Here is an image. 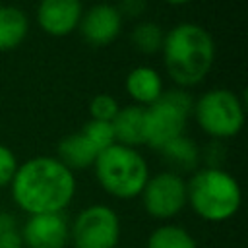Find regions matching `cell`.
Masks as SVG:
<instances>
[{
  "instance_id": "6da1fadb",
  "label": "cell",
  "mask_w": 248,
  "mask_h": 248,
  "mask_svg": "<svg viewBox=\"0 0 248 248\" xmlns=\"http://www.w3.org/2000/svg\"><path fill=\"white\" fill-rule=\"evenodd\" d=\"M76 174L52 155H37L19 163L10 194L16 207L27 215L62 213L76 198Z\"/></svg>"
},
{
  "instance_id": "7a4b0ae2",
  "label": "cell",
  "mask_w": 248,
  "mask_h": 248,
  "mask_svg": "<svg viewBox=\"0 0 248 248\" xmlns=\"http://www.w3.org/2000/svg\"><path fill=\"white\" fill-rule=\"evenodd\" d=\"M215 41L196 21H180L165 31L161 58L167 76L180 89L200 85L215 64Z\"/></svg>"
},
{
  "instance_id": "3957f363",
  "label": "cell",
  "mask_w": 248,
  "mask_h": 248,
  "mask_svg": "<svg viewBox=\"0 0 248 248\" xmlns=\"http://www.w3.org/2000/svg\"><path fill=\"white\" fill-rule=\"evenodd\" d=\"M242 203L238 180L221 167H200L186 180V205L207 223L232 219Z\"/></svg>"
},
{
  "instance_id": "277c9868",
  "label": "cell",
  "mask_w": 248,
  "mask_h": 248,
  "mask_svg": "<svg viewBox=\"0 0 248 248\" xmlns=\"http://www.w3.org/2000/svg\"><path fill=\"white\" fill-rule=\"evenodd\" d=\"M93 170L99 186L116 200L140 198L151 174L140 149L122 143H112L103 149L93 163Z\"/></svg>"
},
{
  "instance_id": "5b68a950",
  "label": "cell",
  "mask_w": 248,
  "mask_h": 248,
  "mask_svg": "<svg viewBox=\"0 0 248 248\" xmlns=\"http://www.w3.org/2000/svg\"><path fill=\"white\" fill-rule=\"evenodd\" d=\"M192 116L205 136L215 141L236 138L246 120L242 97L227 87H213L194 99Z\"/></svg>"
},
{
  "instance_id": "8992f818",
  "label": "cell",
  "mask_w": 248,
  "mask_h": 248,
  "mask_svg": "<svg viewBox=\"0 0 248 248\" xmlns=\"http://www.w3.org/2000/svg\"><path fill=\"white\" fill-rule=\"evenodd\" d=\"M192 107L194 97L180 87L165 91L157 103L145 107V145L159 151L165 143L182 136L192 116Z\"/></svg>"
},
{
  "instance_id": "52a82bcc",
  "label": "cell",
  "mask_w": 248,
  "mask_h": 248,
  "mask_svg": "<svg viewBox=\"0 0 248 248\" xmlns=\"http://www.w3.org/2000/svg\"><path fill=\"white\" fill-rule=\"evenodd\" d=\"M120 236V217L107 203L85 205L70 223V244L74 248H118Z\"/></svg>"
},
{
  "instance_id": "ba28073f",
  "label": "cell",
  "mask_w": 248,
  "mask_h": 248,
  "mask_svg": "<svg viewBox=\"0 0 248 248\" xmlns=\"http://www.w3.org/2000/svg\"><path fill=\"white\" fill-rule=\"evenodd\" d=\"M145 213L159 221H169L186 209V178L172 170L149 174L141 194Z\"/></svg>"
},
{
  "instance_id": "9c48e42d",
  "label": "cell",
  "mask_w": 248,
  "mask_h": 248,
  "mask_svg": "<svg viewBox=\"0 0 248 248\" xmlns=\"http://www.w3.org/2000/svg\"><path fill=\"white\" fill-rule=\"evenodd\" d=\"M124 27V17L114 4L99 2L89 8H83L78 31L81 39L91 46L112 45Z\"/></svg>"
},
{
  "instance_id": "30bf717a",
  "label": "cell",
  "mask_w": 248,
  "mask_h": 248,
  "mask_svg": "<svg viewBox=\"0 0 248 248\" xmlns=\"http://www.w3.org/2000/svg\"><path fill=\"white\" fill-rule=\"evenodd\" d=\"M19 234L25 248H66L70 244V223L62 213L27 215Z\"/></svg>"
},
{
  "instance_id": "8fae6325",
  "label": "cell",
  "mask_w": 248,
  "mask_h": 248,
  "mask_svg": "<svg viewBox=\"0 0 248 248\" xmlns=\"http://www.w3.org/2000/svg\"><path fill=\"white\" fill-rule=\"evenodd\" d=\"M83 14L81 0H39L35 21L50 37H68L78 31Z\"/></svg>"
},
{
  "instance_id": "7c38bea8",
  "label": "cell",
  "mask_w": 248,
  "mask_h": 248,
  "mask_svg": "<svg viewBox=\"0 0 248 248\" xmlns=\"http://www.w3.org/2000/svg\"><path fill=\"white\" fill-rule=\"evenodd\" d=\"M124 89L126 95L132 99V105L145 108L161 99V95L165 93V83L161 74L153 66L140 64L126 74Z\"/></svg>"
},
{
  "instance_id": "4fadbf2b",
  "label": "cell",
  "mask_w": 248,
  "mask_h": 248,
  "mask_svg": "<svg viewBox=\"0 0 248 248\" xmlns=\"http://www.w3.org/2000/svg\"><path fill=\"white\" fill-rule=\"evenodd\" d=\"M161 157L165 159V163L169 165L167 170L184 174V172H194L196 169H200L202 163V147L186 134L170 140L169 143H165L159 149Z\"/></svg>"
},
{
  "instance_id": "5bb4252c",
  "label": "cell",
  "mask_w": 248,
  "mask_h": 248,
  "mask_svg": "<svg viewBox=\"0 0 248 248\" xmlns=\"http://www.w3.org/2000/svg\"><path fill=\"white\" fill-rule=\"evenodd\" d=\"M112 130L116 143L128 147L145 145V108L138 105L120 107L116 116L112 118Z\"/></svg>"
},
{
  "instance_id": "9a60e30c",
  "label": "cell",
  "mask_w": 248,
  "mask_h": 248,
  "mask_svg": "<svg viewBox=\"0 0 248 248\" xmlns=\"http://www.w3.org/2000/svg\"><path fill=\"white\" fill-rule=\"evenodd\" d=\"M97 155H99V151L81 134V130L64 136L58 141V147H56V159L62 165H66L72 172L91 169L95 159H97Z\"/></svg>"
},
{
  "instance_id": "2e32d148",
  "label": "cell",
  "mask_w": 248,
  "mask_h": 248,
  "mask_svg": "<svg viewBox=\"0 0 248 248\" xmlns=\"http://www.w3.org/2000/svg\"><path fill=\"white\" fill-rule=\"evenodd\" d=\"M29 35L27 14L14 4L0 6V52L17 48Z\"/></svg>"
},
{
  "instance_id": "e0dca14e",
  "label": "cell",
  "mask_w": 248,
  "mask_h": 248,
  "mask_svg": "<svg viewBox=\"0 0 248 248\" xmlns=\"http://www.w3.org/2000/svg\"><path fill=\"white\" fill-rule=\"evenodd\" d=\"M145 248H198V242L184 227L163 223L149 232Z\"/></svg>"
},
{
  "instance_id": "ac0fdd59",
  "label": "cell",
  "mask_w": 248,
  "mask_h": 248,
  "mask_svg": "<svg viewBox=\"0 0 248 248\" xmlns=\"http://www.w3.org/2000/svg\"><path fill=\"white\" fill-rule=\"evenodd\" d=\"M163 37H165V31L161 29V25H157L155 21H140L132 27L130 43L138 52L153 56L161 52Z\"/></svg>"
},
{
  "instance_id": "d6986e66",
  "label": "cell",
  "mask_w": 248,
  "mask_h": 248,
  "mask_svg": "<svg viewBox=\"0 0 248 248\" xmlns=\"http://www.w3.org/2000/svg\"><path fill=\"white\" fill-rule=\"evenodd\" d=\"M81 134L93 143V147L101 153L103 149L110 147L112 143H116L114 140V130L110 122H103V120H91L81 128Z\"/></svg>"
},
{
  "instance_id": "ffe728a7",
  "label": "cell",
  "mask_w": 248,
  "mask_h": 248,
  "mask_svg": "<svg viewBox=\"0 0 248 248\" xmlns=\"http://www.w3.org/2000/svg\"><path fill=\"white\" fill-rule=\"evenodd\" d=\"M89 118L91 120H103V122H112L116 112L120 110V105L116 97L108 93H99L89 101Z\"/></svg>"
},
{
  "instance_id": "44dd1931",
  "label": "cell",
  "mask_w": 248,
  "mask_h": 248,
  "mask_svg": "<svg viewBox=\"0 0 248 248\" xmlns=\"http://www.w3.org/2000/svg\"><path fill=\"white\" fill-rule=\"evenodd\" d=\"M17 167H19L17 155L12 151V147L0 143V188L10 186Z\"/></svg>"
},
{
  "instance_id": "7402d4cb",
  "label": "cell",
  "mask_w": 248,
  "mask_h": 248,
  "mask_svg": "<svg viewBox=\"0 0 248 248\" xmlns=\"http://www.w3.org/2000/svg\"><path fill=\"white\" fill-rule=\"evenodd\" d=\"M116 8H118V12L122 14L124 19H126V17L136 19V17H140V16L145 12L147 0H120V2L116 4Z\"/></svg>"
},
{
  "instance_id": "603a6c76",
  "label": "cell",
  "mask_w": 248,
  "mask_h": 248,
  "mask_svg": "<svg viewBox=\"0 0 248 248\" xmlns=\"http://www.w3.org/2000/svg\"><path fill=\"white\" fill-rule=\"evenodd\" d=\"M0 248H25L21 234H19V229L0 234Z\"/></svg>"
},
{
  "instance_id": "cb8c5ba5",
  "label": "cell",
  "mask_w": 248,
  "mask_h": 248,
  "mask_svg": "<svg viewBox=\"0 0 248 248\" xmlns=\"http://www.w3.org/2000/svg\"><path fill=\"white\" fill-rule=\"evenodd\" d=\"M10 231H17V219L14 213L0 209V234L10 232Z\"/></svg>"
},
{
  "instance_id": "d4e9b609",
  "label": "cell",
  "mask_w": 248,
  "mask_h": 248,
  "mask_svg": "<svg viewBox=\"0 0 248 248\" xmlns=\"http://www.w3.org/2000/svg\"><path fill=\"white\" fill-rule=\"evenodd\" d=\"M163 2H167V4H170V6H184V4H188V2H192V0H163Z\"/></svg>"
}]
</instances>
